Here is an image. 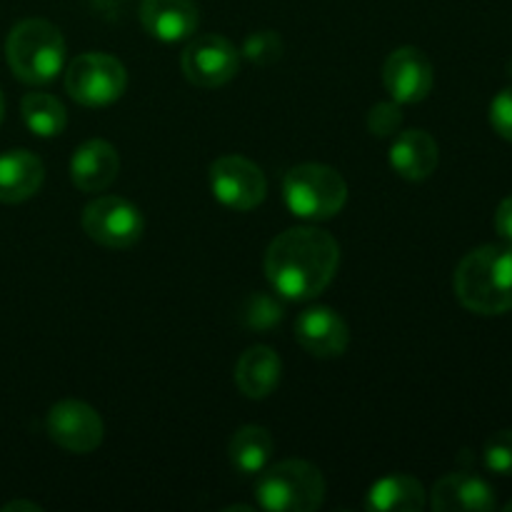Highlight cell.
<instances>
[{"instance_id":"6da1fadb","label":"cell","mask_w":512,"mask_h":512,"mask_svg":"<svg viewBox=\"0 0 512 512\" xmlns=\"http://www.w3.org/2000/svg\"><path fill=\"white\" fill-rule=\"evenodd\" d=\"M340 265V245L320 228H290L265 253V275L288 300H310L333 283Z\"/></svg>"},{"instance_id":"7a4b0ae2","label":"cell","mask_w":512,"mask_h":512,"mask_svg":"<svg viewBox=\"0 0 512 512\" xmlns=\"http://www.w3.org/2000/svg\"><path fill=\"white\" fill-rule=\"evenodd\" d=\"M455 295L460 305L478 315L512 310V245H480L455 268Z\"/></svg>"},{"instance_id":"3957f363","label":"cell","mask_w":512,"mask_h":512,"mask_svg":"<svg viewBox=\"0 0 512 512\" xmlns=\"http://www.w3.org/2000/svg\"><path fill=\"white\" fill-rule=\"evenodd\" d=\"M5 58L15 78L23 83H50L65 63L63 33L43 18L20 20L5 40Z\"/></svg>"},{"instance_id":"277c9868","label":"cell","mask_w":512,"mask_h":512,"mask_svg":"<svg viewBox=\"0 0 512 512\" xmlns=\"http://www.w3.org/2000/svg\"><path fill=\"white\" fill-rule=\"evenodd\" d=\"M255 498L270 512H315L325 500V480L305 460H283L258 473Z\"/></svg>"},{"instance_id":"5b68a950","label":"cell","mask_w":512,"mask_h":512,"mask_svg":"<svg viewBox=\"0 0 512 512\" xmlns=\"http://www.w3.org/2000/svg\"><path fill=\"white\" fill-rule=\"evenodd\" d=\"M283 198L298 218L330 220L348 203V185L330 165L303 163L285 175Z\"/></svg>"},{"instance_id":"8992f818","label":"cell","mask_w":512,"mask_h":512,"mask_svg":"<svg viewBox=\"0 0 512 512\" xmlns=\"http://www.w3.org/2000/svg\"><path fill=\"white\" fill-rule=\"evenodd\" d=\"M128 88L123 63L108 53H83L68 65L65 90L85 108H103L115 103Z\"/></svg>"},{"instance_id":"52a82bcc","label":"cell","mask_w":512,"mask_h":512,"mask_svg":"<svg viewBox=\"0 0 512 512\" xmlns=\"http://www.w3.org/2000/svg\"><path fill=\"white\" fill-rule=\"evenodd\" d=\"M83 230L103 248L123 250L138 243L145 230V220L140 210L125 198L103 195L83 210Z\"/></svg>"},{"instance_id":"ba28073f","label":"cell","mask_w":512,"mask_h":512,"mask_svg":"<svg viewBox=\"0 0 512 512\" xmlns=\"http://www.w3.org/2000/svg\"><path fill=\"white\" fill-rule=\"evenodd\" d=\"M210 190L225 208L253 210L268 195V180L253 160L223 155L210 165Z\"/></svg>"},{"instance_id":"9c48e42d","label":"cell","mask_w":512,"mask_h":512,"mask_svg":"<svg viewBox=\"0 0 512 512\" xmlns=\"http://www.w3.org/2000/svg\"><path fill=\"white\" fill-rule=\"evenodd\" d=\"M45 430L58 448L75 455H88L98 450L105 435V425L98 410L83 400L55 403L50 408L48 420H45Z\"/></svg>"},{"instance_id":"30bf717a","label":"cell","mask_w":512,"mask_h":512,"mask_svg":"<svg viewBox=\"0 0 512 512\" xmlns=\"http://www.w3.org/2000/svg\"><path fill=\"white\" fill-rule=\"evenodd\" d=\"M180 68L198 88H220L238 75L240 53L223 35H198L180 55Z\"/></svg>"},{"instance_id":"8fae6325","label":"cell","mask_w":512,"mask_h":512,"mask_svg":"<svg viewBox=\"0 0 512 512\" xmlns=\"http://www.w3.org/2000/svg\"><path fill=\"white\" fill-rule=\"evenodd\" d=\"M383 83L385 90L393 95L395 103L413 105L420 103L430 95L435 83L433 63L423 50L413 48V45H403V48L393 50L383 65Z\"/></svg>"},{"instance_id":"7c38bea8","label":"cell","mask_w":512,"mask_h":512,"mask_svg":"<svg viewBox=\"0 0 512 512\" xmlns=\"http://www.w3.org/2000/svg\"><path fill=\"white\" fill-rule=\"evenodd\" d=\"M295 340L315 358H340L348 350V323L333 308L315 305L295 320Z\"/></svg>"},{"instance_id":"4fadbf2b","label":"cell","mask_w":512,"mask_h":512,"mask_svg":"<svg viewBox=\"0 0 512 512\" xmlns=\"http://www.w3.org/2000/svg\"><path fill=\"white\" fill-rule=\"evenodd\" d=\"M430 508L438 512H490L498 508L490 483L473 473H450L435 483Z\"/></svg>"},{"instance_id":"5bb4252c","label":"cell","mask_w":512,"mask_h":512,"mask_svg":"<svg viewBox=\"0 0 512 512\" xmlns=\"http://www.w3.org/2000/svg\"><path fill=\"white\" fill-rule=\"evenodd\" d=\"M140 23L153 38L180 43L198 30V5L195 0H143Z\"/></svg>"},{"instance_id":"9a60e30c","label":"cell","mask_w":512,"mask_h":512,"mask_svg":"<svg viewBox=\"0 0 512 512\" xmlns=\"http://www.w3.org/2000/svg\"><path fill=\"white\" fill-rule=\"evenodd\" d=\"M120 173V155L108 140H85L70 158V180L83 193H103Z\"/></svg>"},{"instance_id":"2e32d148","label":"cell","mask_w":512,"mask_h":512,"mask_svg":"<svg viewBox=\"0 0 512 512\" xmlns=\"http://www.w3.org/2000/svg\"><path fill=\"white\" fill-rule=\"evenodd\" d=\"M390 168L400 175V178L410 180V183H420V180L430 178L438 168V143L425 130H403L395 135L393 145H390Z\"/></svg>"},{"instance_id":"e0dca14e","label":"cell","mask_w":512,"mask_h":512,"mask_svg":"<svg viewBox=\"0 0 512 512\" xmlns=\"http://www.w3.org/2000/svg\"><path fill=\"white\" fill-rule=\"evenodd\" d=\"M45 180L43 160L30 150H8L0 155V203H25Z\"/></svg>"},{"instance_id":"ac0fdd59","label":"cell","mask_w":512,"mask_h":512,"mask_svg":"<svg viewBox=\"0 0 512 512\" xmlns=\"http://www.w3.org/2000/svg\"><path fill=\"white\" fill-rule=\"evenodd\" d=\"M283 373L278 353L268 345H253L245 350L235 365V385L250 400H263L275 393Z\"/></svg>"},{"instance_id":"d6986e66","label":"cell","mask_w":512,"mask_h":512,"mask_svg":"<svg viewBox=\"0 0 512 512\" xmlns=\"http://www.w3.org/2000/svg\"><path fill=\"white\" fill-rule=\"evenodd\" d=\"M425 488L413 475L393 473L370 485L365 508L378 512H420L425 508Z\"/></svg>"},{"instance_id":"ffe728a7","label":"cell","mask_w":512,"mask_h":512,"mask_svg":"<svg viewBox=\"0 0 512 512\" xmlns=\"http://www.w3.org/2000/svg\"><path fill=\"white\" fill-rule=\"evenodd\" d=\"M275 453V440L263 425H243L235 430L228 443L230 463L238 473L258 475L270 465Z\"/></svg>"},{"instance_id":"44dd1931","label":"cell","mask_w":512,"mask_h":512,"mask_svg":"<svg viewBox=\"0 0 512 512\" xmlns=\"http://www.w3.org/2000/svg\"><path fill=\"white\" fill-rule=\"evenodd\" d=\"M25 125L38 138H58L68 125V110L55 95L28 93L20 103Z\"/></svg>"},{"instance_id":"7402d4cb","label":"cell","mask_w":512,"mask_h":512,"mask_svg":"<svg viewBox=\"0 0 512 512\" xmlns=\"http://www.w3.org/2000/svg\"><path fill=\"white\" fill-rule=\"evenodd\" d=\"M243 55L255 65H273L283 58V38L273 30L250 33L243 43Z\"/></svg>"},{"instance_id":"603a6c76","label":"cell","mask_w":512,"mask_h":512,"mask_svg":"<svg viewBox=\"0 0 512 512\" xmlns=\"http://www.w3.org/2000/svg\"><path fill=\"white\" fill-rule=\"evenodd\" d=\"M483 463L493 475H512V430H498L483 448Z\"/></svg>"},{"instance_id":"cb8c5ba5","label":"cell","mask_w":512,"mask_h":512,"mask_svg":"<svg viewBox=\"0 0 512 512\" xmlns=\"http://www.w3.org/2000/svg\"><path fill=\"white\" fill-rule=\"evenodd\" d=\"M403 125V110L400 103H378L370 108L368 113V130L378 138H388L395 135Z\"/></svg>"},{"instance_id":"d4e9b609","label":"cell","mask_w":512,"mask_h":512,"mask_svg":"<svg viewBox=\"0 0 512 512\" xmlns=\"http://www.w3.org/2000/svg\"><path fill=\"white\" fill-rule=\"evenodd\" d=\"M490 123H493L495 133H498L500 138L512 143V88L500 90V93L495 95L493 105H490Z\"/></svg>"},{"instance_id":"484cf974","label":"cell","mask_w":512,"mask_h":512,"mask_svg":"<svg viewBox=\"0 0 512 512\" xmlns=\"http://www.w3.org/2000/svg\"><path fill=\"white\" fill-rule=\"evenodd\" d=\"M495 230H498V235L505 243L512 245V195L505 198L498 205V210H495Z\"/></svg>"},{"instance_id":"4316f807","label":"cell","mask_w":512,"mask_h":512,"mask_svg":"<svg viewBox=\"0 0 512 512\" xmlns=\"http://www.w3.org/2000/svg\"><path fill=\"white\" fill-rule=\"evenodd\" d=\"M13 510H28V512H40L43 508L35 503H28V500H13V503L3 505V512H13Z\"/></svg>"},{"instance_id":"83f0119b","label":"cell","mask_w":512,"mask_h":512,"mask_svg":"<svg viewBox=\"0 0 512 512\" xmlns=\"http://www.w3.org/2000/svg\"><path fill=\"white\" fill-rule=\"evenodd\" d=\"M3 113H5V100H3V93H0V123H3Z\"/></svg>"},{"instance_id":"f1b7e54d","label":"cell","mask_w":512,"mask_h":512,"mask_svg":"<svg viewBox=\"0 0 512 512\" xmlns=\"http://www.w3.org/2000/svg\"><path fill=\"white\" fill-rule=\"evenodd\" d=\"M505 510H508V512H512V503H508V505H505Z\"/></svg>"}]
</instances>
